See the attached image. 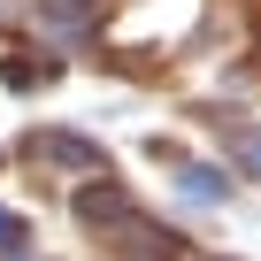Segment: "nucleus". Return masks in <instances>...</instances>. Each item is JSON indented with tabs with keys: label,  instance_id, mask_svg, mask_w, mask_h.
Listing matches in <instances>:
<instances>
[{
	"label": "nucleus",
	"instance_id": "1",
	"mask_svg": "<svg viewBox=\"0 0 261 261\" xmlns=\"http://www.w3.org/2000/svg\"><path fill=\"white\" fill-rule=\"evenodd\" d=\"M77 162V169H100V146H85V139H62V130H39L31 139V162Z\"/></svg>",
	"mask_w": 261,
	"mask_h": 261
},
{
	"label": "nucleus",
	"instance_id": "2",
	"mask_svg": "<svg viewBox=\"0 0 261 261\" xmlns=\"http://www.w3.org/2000/svg\"><path fill=\"white\" fill-rule=\"evenodd\" d=\"M185 192H192V200H215V192H223V177H215V169H200V162H192V169H185Z\"/></svg>",
	"mask_w": 261,
	"mask_h": 261
},
{
	"label": "nucleus",
	"instance_id": "3",
	"mask_svg": "<svg viewBox=\"0 0 261 261\" xmlns=\"http://www.w3.org/2000/svg\"><path fill=\"white\" fill-rule=\"evenodd\" d=\"M23 238H31V230H23V215L0 207V253H23Z\"/></svg>",
	"mask_w": 261,
	"mask_h": 261
},
{
	"label": "nucleus",
	"instance_id": "4",
	"mask_svg": "<svg viewBox=\"0 0 261 261\" xmlns=\"http://www.w3.org/2000/svg\"><path fill=\"white\" fill-rule=\"evenodd\" d=\"M246 162H253V169H261V139H246Z\"/></svg>",
	"mask_w": 261,
	"mask_h": 261
},
{
	"label": "nucleus",
	"instance_id": "5",
	"mask_svg": "<svg viewBox=\"0 0 261 261\" xmlns=\"http://www.w3.org/2000/svg\"><path fill=\"white\" fill-rule=\"evenodd\" d=\"M16 261H23V253H16Z\"/></svg>",
	"mask_w": 261,
	"mask_h": 261
}]
</instances>
